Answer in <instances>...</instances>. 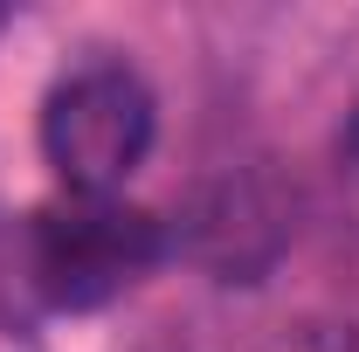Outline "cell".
Segmentation results:
<instances>
[{"mask_svg":"<svg viewBox=\"0 0 359 352\" xmlns=\"http://www.w3.org/2000/svg\"><path fill=\"white\" fill-rule=\"evenodd\" d=\"M173 256V235L152 208L125 194H55L21 228V283L48 311H97Z\"/></svg>","mask_w":359,"mask_h":352,"instance_id":"1","label":"cell"},{"mask_svg":"<svg viewBox=\"0 0 359 352\" xmlns=\"http://www.w3.org/2000/svg\"><path fill=\"white\" fill-rule=\"evenodd\" d=\"M159 97L125 55H83L48 83L35 111V145L62 194H118L152 159Z\"/></svg>","mask_w":359,"mask_h":352,"instance_id":"2","label":"cell"},{"mask_svg":"<svg viewBox=\"0 0 359 352\" xmlns=\"http://www.w3.org/2000/svg\"><path fill=\"white\" fill-rule=\"evenodd\" d=\"M263 352H359V318H304V325H283Z\"/></svg>","mask_w":359,"mask_h":352,"instance_id":"3","label":"cell"},{"mask_svg":"<svg viewBox=\"0 0 359 352\" xmlns=\"http://www.w3.org/2000/svg\"><path fill=\"white\" fill-rule=\"evenodd\" d=\"M339 152H346V159L359 166V104L346 111V125H339Z\"/></svg>","mask_w":359,"mask_h":352,"instance_id":"4","label":"cell"}]
</instances>
